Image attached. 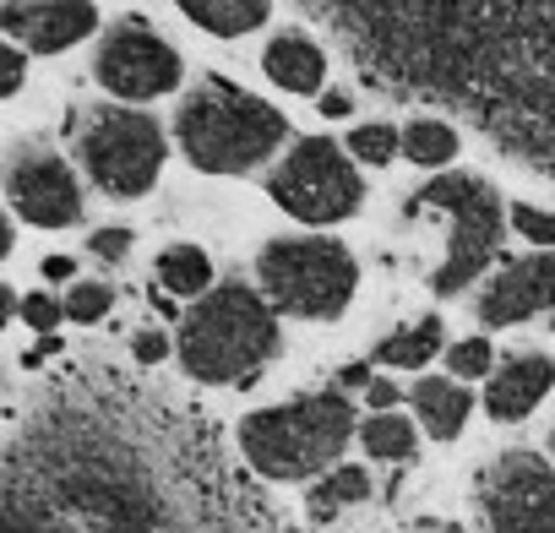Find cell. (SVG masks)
<instances>
[{
	"label": "cell",
	"mask_w": 555,
	"mask_h": 533,
	"mask_svg": "<svg viewBox=\"0 0 555 533\" xmlns=\"http://www.w3.org/2000/svg\"><path fill=\"white\" fill-rule=\"evenodd\" d=\"M185 17L212 39H240L267 23V0H185Z\"/></svg>",
	"instance_id": "cell-16"
},
{
	"label": "cell",
	"mask_w": 555,
	"mask_h": 533,
	"mask_svg": "<svg viewBox=\"0 0 555 533\" xmlns=\"http://www.w3.org/2000/svg\"><path fill=\"white\" fill-rule=\"evenodd\" d=\"M550 452H555V435H550Z\"/></svg>",
	"instance_id": "cell-35"
},
{
	"label": "cell",
	"mask_w": 555,
	"mask_h": 533,
	"mask_svg": "<svg viewBox=\"0 0 555 533\" xmlns=\"http://www.w3.org/2000/svg\"><path fill=\"white\" fill-rule=\"evenodd\" d=\"M360 441H365V452L382 457V463H409V457H414V425H409L403 414H371V419L360 425Z\"/></svg>",
	"instance_id": "cell-20"
},
{
	"label": "cell",
	"mask_w": 555,
	"mask_h": 533,
	"mask_svg": "<svg viewBox=\"0 0 555 533\" xmlns=\"http://www.w3.org/2000/svg\"><path fill=\"white\" fill-rule=\"evenodd\" d=\"M158 284H164L169 295H202V300H207V284H212L207 250H196V245H169V250L158 256Z\"/></svg>",
	"instance_id": "cell-19"
},
{
	"label": "cell",
	"mask_w": 555,
	"mask_h": 533,
	"mask_svg": "<svg viewBox=\"0 0 555 533\" xmlns=\"http://www.w3.org/2000/svg\"><path fill=\"white\" fill-rule=\"evenodd\" d=\"M256 278L267 289V306L300 316V322H333L349 311L360 289V266L338 239H272L256 256Z\"/></svg>",
	"instance_id": "cell-4"
},
{
	"label": "cell",
	"mask_w": 555,
	"mask_h": 533,
	"mask_svg": "<svg viewBox=\"0 0 555 533\" xmlns=\"http://www.w3.org/2000/svg\"><path fill=\"white\" fill-rule=\"evenodd\" d=\"M77 153L104 196H142L164 169V131L153 115L137 109H93L77 136Z\"/></svg>",
	"instance_id": "cell-7"
},
{
	"label": "cell",
	"mask_w": 555,
	"mask_h": 533,
	"mask_svg": "<svg viewBox=\"0 0 555 533\" xmlns=\"http://www.w3.org/2000/svg\"><path fill=\"white\" fill-rule=\"evenodd\" d=\"M398 147H403V136H398L392 126H354V131H349V153H354L360 164H392Z\"/></svg>",
	"instance_id": "cell-22"
},
{
	"label": "cell",
	"mask_w": 555,
	"mask_h": 533,
	"mask_svg": "<svg viewBox=\"0 0 555 533\" xmlns=\"http://www.w3.org/2000/svg\"><path fill=\"white\" fill-rule=\"evenodd\" d=\"M284 115L272 104H261L256 93L212 77L202 82L175 120V142L180 153L202 169V174H250L256 164H267L284 142Z\"/></svg>",
	"instance_id": "cell-2"
},
{
	"label": "cell",
	"mask_w": 555,
	"mask_h": 533,
	"mask_svg": "<svg viewBox=\"0 0 555 533\" xmlns=\"http://www.w3.org/2000/svg\"><path fill=\"white\" fill-rule=\"evenodd\" d=\"M131 354H137L142 365H158V360L169 354V343H164L158 333H142V338H131Z\"/></svg>",
	"instance_id": "cell-30"
},
{
	"label": "cell",
	"mask_w": 555,
	"mask_h": 533,
	"mask_svg": "<svg viewBox=\"0 0 555 533\" xmlns=\"http://www.w3.org/2000/svg\"><path fill=\"white\" fill-rule=\"evenodd\" d=\"M7 196H12V212L34 229H66L82 212V185H77L72 164H61L55 153H39V147L12 158Z\"/></svg>",
	"instance_id": "cell-10"
},
{
	"label": "cell",
	"mask_w": 555,
	"mask_h": 533,
	"mask_svg": "<svg viewBox=\"0 0 555 533\" xmlns=\"http://www.w3.org/2000/svg\"><path fill=\"white\" fill-rule=\"evenodd\" d=\"M338 381H344V387H371V365H344Z\"/></svg>",
	"instance_id": "cell-31"
},
{
	"label": "cell",
	"mask_w": 555,
	"mask_h": 533,
	"mask_svg": "<svg viewBox=\"0 0 555 533\" xmlns=\"http://www.w3.org/2000/svg\"><path fill=\"white\" fill-rule=\"evenodd\" d=\"M267 196L300 223H344V218L360 212L365 185H360V174H354V164L338 142L306 136L267 174Z\"/></svg>",
	"instance_id": "cell-6"
},
{
	"label": "cell",
	"mask_w": 555,
	"mask_h": 533,
	"mask_svg": "<svg viewBox=\"0 0 555 533\" xmlns=\"http://www.w3.org/2000/svg\"><path fill=\"white\" fill-rule=\"evenodd\" d=\"M23 316H28V327H39L44 338H50V327L66 316V300H50V295H28L23 300Z\"/></svg>",
	"instance_id": "cell-26"
},
{
	"label": "cell",
	"mask_w": 555,
	"mask_h": 533,
	"mask_svg": "<svg viewBox=\"0 0 555 533\" xmlns=\"http://www.w3.org/2000/svg\"><path fill=\"white\" fill-rule=\"evenodd\" d=\"M354 408L344 392L289 398L240 419V452L267 479H322L333 473L338 452L349 446Z\"/></svg>",
	"instance_id": "cell-1"
},
{
	"label": "cell",
	"mask_w": 555,
	"mask_h": 533,
	"mask_svg": "<svg viewBox=\"0 0 555 533\" xmlns=\"http://www.w3.org/2000/svg\"><path fill=\"white\" fill-rule=\"evenodd\" d=\"M414 212H441L452 223V239H447V261L430 273V289L436 295H457L479 278V266L501 250V207H495V191L468 180V174H441L430 180L420 196H414Z\"/></svg>",
	"instance_id": "cell-5"
},
{
	"label": "cell",
	"mask_w": 555,
	"mask_h": 533,
	"mask_svg": "<svg viewBox=\"0 0 555 533\" xmlns=\"http://www.w3.org/2000/svg\"><path fill=\"white\" fill-rule=\"evenodd\" d=\"M441 322L436 316H420V322H409V327H398V333H387L382 338V349H376V360L382 365H392V370H420V365H430V354L441 349Z\"/></svg>",
	"instance_id": "cell-17"
},
{
	"label": "cell",
	"mask_w": 555,
	"mask_h": 533,
	"mask_svg": "<svg viewBox=\"0 0 555 533\" xmlns=\"http://www.w3.org/2000/svg\"><path fill=\"white\" fill-rule=\"evenodd\" d=\"M539 311H550V322H555V250L528 256V261H506L479 295L485 327H517Z\"/></svg>",
	"instance_id": "cell-11"
},
{
	"label": "cell",
	"mask_w": 555,
	"mask_h": 533,
	"mask_svg": "<svg viewBox=\"0 0 555 533\" xmlns=\"http://www.w3.org/2000/svg\"><path fill=\"white\" fill-rule=\"evenodd\" d=\"M322 115H333V120L349 115V93H327V99H322Z\"/></svg>",
	"instance_id": "cell-32"
},
{
	"label": "cell",
	"mask_w": 555,
	"mask_h": 533,
	"mask_svg": "<svg viewBox=\"0 0 555 533\" xmlns=\"http://www.w3.org/2000/svg\"><path fill=\"white\" fill-rule=\"evenodd\" d=\"M550 387H555V360H550V354H517V360H506V365L490 376L485 408H490L495 419H522V414H533V408L544 403Z\"/></svg>",
	"instance_id": "cell-13"
},
{
	"label": "cell",
	"mask_w": 555,
	"mask_h": 533,
	"mask_svg": "<svg viewBox=\"0 0 555 533\" xmlns=\"http://www.w3.org/2000/svg\"><path fill=\"white\" fill-rule=\"evenodd\" d=\"M490 533H555V468L533 452H506L479 484Z\"/></svg>",
	"instance_id": "cell-9"
},
{
	"label": "cell",
	"mask_w": 555,
	"mask_h": 533,
	"mask_svg": "<svg viewBox=\"0 0 555 533\" xmlns=\"http://www.w3.org/2000/svg\"><path fill=\"white\" fill-rule=\"evenodd\" d=\"M441 533H463V528H441Z\"/></svg>",
	"instance_id": "cell-34"
},
{
	"label": "cell",
	"mask_w": 555,
	"mask_h": 533,
	"mask_svg": "<svg viewBox=\"0 0 555 533\" xmlns=\"http://www.w3.org/2000/svg\"><path fill=\"white\" fill-rule=\"evenodd\" d=\"M0 28L12 34V44H23L34 55H61L99 28V12L82 6V0H44V6H7Z\"/></svg>",
	"instance_id": "cell-12"
},
{
	"label": "cell",
	"mask_w": 555,
	"mask_h": 533,
	"mask_svg": "<svg viewBox=\"0 0 555 533\" xmlns=\"http://www.w3.org/2000/svg\"><path fill=\"white\" fill-rule=\"evenodd\" d=\"M261 66H267V77L284 88V93H317L322 77H327V55H322L306 34H278V39L267 44Z\"/></svg>",
	"instance_id": "cell-14"
},
{
	"label": "cell",
	"mask_w": 555,
	"mask_h": 533,
	"mask_svg": "<svg viewBox=\"0 0 555 533\" xmlns=\"http://www.w3.org/2000/svg\"><path fill=\"white\" fill-rule=\"evenodd\" d=\"M512 223H517L522 239H533V245H544V250L555 245V212H544V207H517Z\"/></svg>",
	"instance_id": "cell-25"
},
{
	"label": "cell",
	"mask_w": 555,
	"mask_h": 533,
	"mask_svg": "<svg viewBox=\"0 0 555 533\" xmlns=\"http://www.w3.org/2000/svg\"><path fill=\"white\" fill-rule=\"evenodd\" d=\"M403 153H409L414 164H425V169H441V164H452L457 136H452V126H441V120H414V126L403 131Z\"/></svg>",
	"instance_id": "cell-21"
},
{
	"label": "cell",
	"mask_w": 555,
	"mask_h": 533,
	"mask_svg": "<svg viewBox=\"0 0 555 533\" xmlns=\"http://www.w3.org/2000/svg\"><path fill=\"white\" fill-rule=\"evenodd\" d=\"M88 250L104 256V261H120V256L131 250V229H99V234L88 239Z\"/></svg>",
	"instance_id": "cell-27"
},
{
	"label": "cell",
	"mask_w": 555,
	"mask_h": 533,
	"mask_svg": "<svg viewBox=\"0 0 555 533\" xmlns=\"http://www.w3.org/2000/svg\"><path fill=\"white\" fill-rule=\"evenodd\" d=\"M371 495V473L365 468H333V473H322L317 484H311V495H306V511L317 517V522H333L338 511H349V506H360Z\"/></svg>",
	"instance_id": "cell-18"
},
{
	"label": "cell",
	"mask_w": 555,
	"mask_h": 533,
	"mask_svg": "<svg viewBox=\"0 0 555 533\" xmlns=\"http://www.w3.org/2000/svg\"><path fill=\"white\" fill-rule=\"evenodd\" d=\"M447 365H452V376L479 381V376L490 370V343H485V338H463V343L447 349Z\"/></svg>",
	"instance_id": "cell-24"
},
{
	"label": "cell",
	"mask_w": 555,
	"mask_h": 533,
	"mask_svg": "<svg viewBox=\"0 0 555 533\" xmlns=\"http://www.w3.org/2000/svg\"><path fill=\"white\" fill-rule=\"evenodd\" d=\"M109 306H115L109 284H72V295H66V316L72 322H99Z\"/></svg>",
	"instance_id": "cell-23"
},
{
	"label": "cell",
	"mask_w": 555,
	"mask_h": 533,
	"mask_svg": "<svg viewBox=\"0 0 555 533\" xmlns=\"http://www.w3.org/2000/svg\"><path fill=\"white\" fill-rule=\"evenodd\" d=\"M93 77L104 82V93L126 99V104H147L180 88V55L169 39H158L147 23H115L99 44Z\"/></svg>",
	"instance_id": "cell-8"
},
{
	"label": "cell",
	"mask_w": 555,
	"mask_h": 533,
	"mask_svg": "<svg viewBox=\"0 0 555 533\" xmlns=\"http://www.w3.org/2000/svg\"><path fill=\"white\" fill-rule=\"evenodd\" d=\"M365 398H371V414H398V381H371Z\"/></svg>",
	"instance_id": "cell-29"
},
{
	"label": "cell",
	"mask_w": 555,
	"mask_h": 533,
	"mask_svg": "<svg viewBox=\"0 0 555 533\" xmlns=\"http://www.w3.org/2000/svg\"><path fill=\"white\" fill-rule=\"evenodd\" d=\"M44 278H72V261L66 256H50L44 261Z\"/></svg>",
	"instance_id": "cell-33"
},
{
	"label": "cell",
	"mask_w": 555,
	"mask_h": 533,
	"mask_svg": "<svg viewBox=\"0 0 555 533\" xmlns=\"http://www.w3.org/2000/svg\"><path fill=\"white\" fill-rule=\"evenodd\" d=\"M278 354V316L245 284H223L180 322V365L207 387H245Z\"/></svg>",
	"instance_id": "cell-3"
},
{
	"label": "cell",
	"mask_w": 555,
	"mask_h": 533,
	"mask_svg": "<svg viewBox=\"0 0 555 533\" xmlns=\"http://www.w3.org/2000/svg\"><path fill=\"white\" fill-rule=\"evenodd\" d=\"M23 44H7V55H0V93H17L23 88Z\"/></svg>",
	"instance_id": "cell-28"
},
{
	"label": "cell",
	"mask_w": 555,
	"mask_h": 533,
	"mask_svg": "<svg viewBox=\"0 0 555 533\" xmlns=\"http://www.w3.org/2000/svg\"><path fill=\"white\" fill-rule=\"evenodd\" d=\"M414 414L436 441H452L468 425V392L457 381H420L414 387Z\"/></svg>",
	"instance_id": "cell-15"
}]
</instances>
